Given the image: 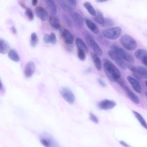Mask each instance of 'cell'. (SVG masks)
<instances>
[{"label":"cell","instance_id":"22","mask_svg":"<svg viewBox=\"0 0 147 147\" xmlns=\"http://www.w3.org/2000/svg\"><path fill=\"white\" fill-rule=\"evenodd\" d=\"M9 48L7 43L3 39L0 38V53L6 54L8 51Z\"/></svg>","mask_w":147,"mask_h":147},{"label":"cell","instance_id":"1","mask_svg":"<svg viewBox=\"0 0 147 147\" xmlns=\"http://www.w3.org/2000/svg\"><path fill=\"white\" fill-rule=\"evenodd\" d=\"M104 71L107 77L112 82H115L121 78V74L116 67L107 59L103 60Z\"/></svg>","mask_w":147,"mask_h":147},{"label":"cell","instance_id":"14","mask_svg":"<svg viewBox=\"0 0 147 147\" xmlns=\"http://www.w3.org/2000/svg\"><path fill=\"white\" fill-rule=\"evenodd\" d=\"M36 13L37 16L42 21H46L48 18L49 15L47 11L42 6L37 7L36 8Z\"/></svg>","mask_w":147,"mask_h":147},{"label":"cell","instance_id":"12","mask_svg":"<svg viewBox=\"0 0 147 147\" xmlns=\"http://www.w3.org/2000/svg\"><path fill=\"white\" fill-rule=\"evenodd\" d=\"M69 14L74 21L78 26H83L84 21L81 15L77 12L71 10L69 12Z\"/></svg>","mask_w":147,"mask_h":147},{"label":"cell","instance_id":"26","mask_svg":"<svg viewBox=\"0 0 147 147\" xmlns=\"http://www.w3.org/2000/svg\"><path fill=\"white\" fill-rule=\"evenodd\" d=\"M8 56L12 60L18 62L20 59L19 56L17 52L14 49L10 50L8 53Z\"/></svg>","mask_w":147,"mask_h":147},{"label":"cell","instance_id":"13","mask_svg":"<svg viewBox=\"0 0 147 147\" xmlns=\"http://www.w3.org/2000/svg\"><path fill=\"white\" fill-rule=\"evenodd\" d=\"M127 79L133 90L136 92L140 94L142 92V88L139 82L129 76L127 77Z\"/></svg>","mask_w":147,"mask_h":147},{"label":"cell","instance_id":"29","mask_svg":"<svg viewBox=\"0 0 147 147\" xmlns=\"http://www.w3.org/2000/svg\"><path fill=\"white\" fill-rule=\"evenodd\" d=\"M114 24L113 20L109 18H104L103 23L102 26L104 27H109L113 26Z\"/></svg>","mask_w":147,"mask_h":147},{"label":"cell","instance_id":"23","mask_svg":"<svg viewBox=\"0 0 147 147\" xmlns=\"http://www.w3.org/2000/svg\"><path fill=\"white\" fill-rule=\"evenodd\" d=\"M134 56L137 59L141 61L144 57L147 56V51L144 49H139L135 52Z\"/></svg>","mask_w":147,"mask_h":147},{"label":"cell","instance_id":"27","mask_svg":"<svg viewBox=\"0 0 147 147\" xmlns=\"http://www.w3.org/2000/svg\"><path fill=\"white\" fill-rule=\"evenodd\" d=\"M83 5L90 14L93 16H95L96 11L90 2H85L83 3Z\"/></svg>","mask_w":147,"mask_h":147},{"label":"cell","instance_id":"15","mask_svg":"<svg viewBox=\"0 0 147 147\" xmlns=\"http://www.w3.org/2000/svg\"><path fill=\"white\" fill-rule=\"evenodd\" d=\"M62 35L65 42L67 44L71 45L73 43L74 37L68 30L66 29H64L62 32Z\"/></svg>","mask_w":147,"mask_h":147},{"label":"cell","instance_id":"6","mask_svg":"<svg viewBox=\"0 0 147 147\" xmlns=\"http://www.w3.org/2000/svg\"><path fill=\"white\" fill-rule=\"evenodd\" d=\"M85 39L87 44L93 51L94 53L98 56L102 55V50L91 35L89 34L86 35Z\"/></svg>","mask_w":147,"mask_h":147},{"label":"cell","instance_id":"40","mask_svg":"<svg viewBox=\"0 0 147 147\" xmlns=\"http://www.w3.org/2000/svg\"><path fill=\"white\" fill-rule=\"evenodd\" d=\"M123 146L125 147H131L123 141H121L119 142Z\"/></svg>","mask_w":147,"mask_h":147},{"label":"cell","instance_id":"39","mask_svg":"<svg viewBox=\"0 0 147 147\" xmlns=\"http://www.w3.org/2000/svg\"><path fill=\"white\" fill-rule=\"evenodd\" d=\"M97 81L99 84L103 87H105L106 86L105 83L101 79L98 78L97 79Z\"/></svg>","mask_w":147,"mask_h":147},{"label":"cell","instance_id":"28","mask_svg":"<svg viewBox=\"0 0 147 147\" xmlns=\"http://www.w3.org/2000/svg\"><path fill=\"white\" fill-rule=\"evenodd\" d=\"M135 71L141 75L143 77H144L146 79L147 78V68L145 67L142 66H137L136 67Z\"/></svg>","mask_w":147,"mask_h":147},{"label":"cell","instance_id":"16","mask_svg":"<svg viewBox=\"0 0 147 147\" xmlns=\"http://www.w3.org/2000/svg\"><path fill=\"white\" fill-rule=\"evenodd\" d=\"M49 23L53 28L61 31V27L59 20L55 15L51 16L49 19Z\"/></svg>","mask_w":147,"mask_h":147},{"label":"cell","instance_id":"3","mask_svg":"<svg viewBox=\"0 0 147 147\" xmlns=\"http://www.w3.org/2000/svg\"><path fill=\"white\" fill-rule=\"evenodd\" d=\"M110 48L126 61L130 63L134 62L135 59L133 56L122 48L115 45H112Z\"/></svg>","mask_w":147,"mask_h":147},{"label":"cell","instance_id":"49","mask_svg":"<svg viewBox=\"0 0 147 147\" xmlns=\"http://www.w3.org/2000/svg\"><path fill=\"white\" fill-rule=\"evenodd\" d=\"M145 93L146 94V96H147V92H145Z\"/></svg>","mask_w":147,"mask_h":147},{"label":"cell","instance_id":"31","mask_svg":"<svg viewBox=\"0 0 147 147\" xmlns=\"http://www.w3.org/2000/svg\"><path fill=\"white\" fill-rule=\"evenodd\" d=\"M77 55L79 59L80 60L83 61L85 59V53L83 50L78 49Z\"/></svg>","mask_w":147,"mask_h":147},{"label":"cell","instance_id":"38","mask_svg":"<svg viewBox=\"0 0 147 147\" xmlns=\"http://www.w3.org/2000/svg\"><path fill=\"white\" fill-rule=\"evenodd\" d=\"M142 64L146 67L147 66V56L144 57L141 61Z\"/></svg>","mask_w":147,"mask_h":147},{"label":"cell","instance_id":"30","mask_svg":"<svg viewBox=\"0 0 147 147\" xmlns=\"http://www.w3.org/2000/svg\"><path fill=\"white\" fill-rule=\"evenodd\" d=\"M38 42V38L35 32H33L31 36L30 43L31 45L33 47H35L37 45Z\"/></svg>","mask_w":147,"mask_h":147},{"label":"cell","instance_id":"36","mask_svg":"<svg viewBox=\"0 0 147 147\" xmlns=\"http://www.w3.org/2000/svg\"><path fill=\"white\" fill-rule=\"evenodd\" d=\"M115 82H117L123 88H124L125 86L124 81L121 78L117 79Z\"/></svg>","mask_w":147,"mask_h":147},{"label":"cell","instance_id":"20","mask_svg":"<svg viewBox=\"0 0 147 147\" xmlns=\"http://www.w3.org/2000/svg\"><path fill=\"white\" fill-rule=\"evenodd\" d=\"M76 44L78 49H81L87 53L88 52V48L83 40L80 38H77L76 40Z\"/></svg>","mask_w":147,"mask_h":147},{"label":"cell","instance_id":"24","mask_svg":"<svg viewBox=\"0 0 147 147\" xmlns=\"http://www.w3.org/2000/svg\"><path fill=\"white\" fill-rule=\"evenodd\" d=\"M94 21L98 24L102 25L104 22V18L102 13L100 10L96 11L95 16L94 18Z\"/></svg>","mask_w":147,"mask_h":147},{"label":"cell","instance_id":"37","mask_svg":"<svg viewBox=\"0 0 147 147\" xmlns=\"http://www.w3.org/2000/svg\"><path fill=\"white\" fill-rule=\"evenodd\" d=\"M132 73L134 76L138 79L141 80L143 78V77L141 75L136 71L132 72Z\"/></svg>","mask_w":147,"mask_h":147},{"label":"cell","instance_id":"10","mask_svg":"<svg viewBox=\"0 0 147 147\" xmlns=\"http://www.w3.org/2000/svg\"><path fill=\"white\" fill-rule=\"evenodd\" d=\"M116 105V103L115 101L108 99L103 100L98 104V107L99 109L104 110L112 109Z\"/></svg>","mask_w":147,"mask_h":147},{"label":"cell","instance_id":"19","mask_svg":"<svg viewBox=\"0 0 147 147\" xmlns=\"http://www.w3.org/2000/svg\"><path fill=\"white\" fill-rule=\"evenodd\" d=\"M91 56L96 68L98 71H100L102 68V65L99 57L94 53H91Z\"/></svg>","mask_w":147,"mask_h":147},{"label":"cell","instance_id":"41","mask_svg":"<svg viewBox=\"0 0 147 147\" xmlns=\"http://www.w3.org/2000/svg\"><path fill=\"white\" fill-rule=\"evenodd\" d=\"M11 30L12 32L14 34H16L17 33V31L15 28L14 26L11 27Z\"/></svg>","mask_w":147,"mask_h":147},{"label":"cell","instance_id":"46","mask_svg":"<svg viewBox=\"0 0 147 147\" xmlns=\"http://www.w3.org/2000/svg\"><path fill=\"white\" fill-rule=\"evenodd\" d=\"M3 89V85L0 80V90H1Z\"/></svg>","mask_w":147,"mask_h":147},{"label":"cell","instance_id":"4","mask_svg":"<svg viewBox=\"0 0 147 147\" xmlns=\"http://www.w3.org/2000/svg\"><path fill=\"white\" fill-rule=\"evenodd\" d=\"M119 41L123 47L128 50L133 51L137 47L136 41L130 36L127 34L122 36L120 39Z\"/></svg>","mask_w":147,"mask_h":147},{"label":"cell","instance_id":"11","mask_svg":"<svg viewBox=\"0 0 147 147\" xmlns=\"http://www.w3.org/2000/svg\"><path fill=\"white\" fill-rule=\"evenodd\" d=\"M35 65L34 62L32 61L28 62L26 65L24 70V74L27 78L31 77L35 72Z\"/></svg>","mask_w":147,"mask_h":147},{"label":"cell","instance_id":"43","mask_svg":"<svg viewBox=\"0 0 147 147\" xmlns=\"http://www.w3.org/2000/svg\"><path fill=\"white\" fill-rule=\"evenodd\" d=\"M38 3L37 0H33L32 1V5L33 6H36Z\"/></svg>","mask_w":147,"mask_h":147},{"label":"cell","instance_id":"7","mask_svg":"<svg viewBox=\"0 0 147 147\" xmlns=\"http://www.w3.org/2000/svg\"><path fill=\"white\" fill-rule=\"evenodd\" d=\"M60 93L62 97L67 102L70 104L74 103L75 96L70 89L66 87H62L60 90Z\"/></svg>","mask_w":147,"mask_h":147},{"label":"cell","instance_id":"5","mask_svg":"<svg viewBox=\"0 0 147 147\" xmlns=\"http://www.w3.org/2000/svg\"><path fill=\"white\" fill-rule=\"evenodd\" d=\"M103 36L109 39L114 40L117 38L121 33V29L119 26L109 27L102 31Z\"/></svg>","mask_w":147,"mask_h":147},{"label":"cell","instance_id":"45","mask_svg":"<svg viewBox=\"0 0 147 147\" xmlns=\"http://www.w3.org/2000/svg\"><path fill=\"white\" fill-rule=\"evenodd\" d=\"M19 4L21 6V7H22L23 8L26 9L27 7L23 3H22L21 2H19Z\"/></svg>","mask_w":147,"mask_h":147},{"label":"cell","instance_id":"34","mask_svg":"<svg viewBox=\"0 0 147 147\" xmlns=\"http://www.w3.org/2000/svg\"><path fill=\"white\" fill-rule=\"evenodd\" d=\"M89 118L90 120L93 122L97 123H98V119L97 117L94 114L90 113Z\"/></svg>","mask_w":147,"mask_h":147},{"label":"cell","instance_id":"32","mask_svg":"<svg viewBox=\"0 0 147 147\" xmlns=\"http://www.w3.org/2000/svg\"><path fill=\"white\" fill-rule=\"evenodd\" d=\"M25 14L30 20H32L34 18L33 13L30 9L27 7L26 9Z\"/></svg>","mask_w":147,"mask_h":147},{"label":"cell","instance_id":"48","mask_svg":"<svg viewBox=\"0 0 147 147\" xmlns=\"http://www.w3.org/2000/svg\"><path fill=\"white\" fill-rule=\"evenodd\" d=\"M145 83L146 84V86H147V81H145Z\"/></svg>","mask_w":147,"mask_h":147},{"label":"cell","instance_id":"35","mask_svg":"<svg viewBox=\"0 0 147 147\" xmlns=\"http://www.w3.org/2000/svg\"><path fill=\"white\" fill-rule=\"evenodd\" d=\"M43 40L44 42L46 44L50 43V35L48 34H45L43 36Z\"/></svg>","mask_w":147,"mask_h":147},{"label":"cell","instance_id":"18","mask_svg":"<svg viewBox=\"0 0 147 147\" xmlns=\"http://www.w3.org/2000/svg\"><path fill=\"white\" fill-rule=\"evenodd\" d=\"M86 24L88 28L94 34H97L99 33V30L96 25L88 18L85 19Z\"/></svg>","mask_w":147,"mask_h":147},{"label":"cell","instance_id":"33","mask_svg":"<svg viewBox=\"0 0 147 147\" xmlns=\"http://www.w3.org/2000/svg\"><path fill=\"white\" fill-rule=\"evenodd\" d=\"M50 43L53 44L56 43L57 41V38L55 34L54 33H51L50 35Z\"/></svg>","mask_w":147,"mask_h":147},{"label":"cell","instance_id":"8","mask_svg":"<svg viewBox=\"0 0 147 147\" xmlns=\"http://www.w3.org/2000/svg\"><path fill=\"white\" fill-rule=\"evenodd\" d=\"M58 1L62 8L67 12L72 10L76 6L77 2L75 0H60Z\"/></svg>","mask_w":147,"mask_h":147},{"label":"cell","instance_id":"42","mask_svg":"<svg viewBox=\"0 0 147 147\" xmlns=\"http://www.w3.org/2000/svg\"><path fill=\"white\" fill-rule=\"evenodd\" d=\"M92 71V69L91 68L89 67L85 71V73H90Z\"/></svg>","mask_w":147,"mask_h":147},{"label":"cell","instance_id":"47","mask_svg":"<svg viewBox=\"0 0 147 147\" xmlns=\"http://www.w3.org/2000/svg\"><path fill=\"white\" fill-rule=\"evenodd\" d=\"M107 1L105 0H97L96 1L98 2H102Z\"/></svg>","mask_w":147,"mask_h":147},{"label":"cell","instance_id":"44","mask_svg":"<svg viewBox=\"0 0 147 147\" xmlns=\"http://www.w3.org/2000/svg\"><path fill=\"white\" fill-rule=\"evenodd\" d=\"M68 46H67V49L68 51H69L70 52L72 50V47L70 45H68Z\"/></svg>","mask_w":147,"mask_h":147},{"label":"cell","instance_id":"17","mask_svg":"<svg viewBox=\"0 0 147 147\" xmlns=\"http://www.w3.org/2000/svg\"><path fill=\"white\" fill-rule=\"evenodd\" d=\"M123 89L131 100L136 104L140 103L139 99L138 97L127 86L125 85Z\"/></svg>","mask_w":147,"mask_h":147},{"label":"cell","instance_id":"21","mask_svg":"<svg viewBox=\"0 0 147 147\" xmlns=\"http://www.w3.org/2000/svg\"><path fill=\"white\" fill-rule=\"evenodd\" d=\"M45 1L46 5L49 9L51 13L53 15L56 14L57 10V6L54 1L51 0H46Z\"/></svg>","mask_w":147,"mask_h":147},{"label":"cell","instance_id":"9","mask_svg":"<svg viewBox=\"0 0 147 147\" xmlns=\"http://www.w3.org/2000/svg\"><path fill=\"white\" fill-rule=\"evenodd\" d=\"M107 53L109 57L118 65L124 70L127 69V66L121 58L112 50H109Z\"/></svg>","mask_w":147,"mask_h":147},{"label":"cell","instance_id":"25","mask_svg":"<svg viewBox=\"0 0 147 147\" xmlns=\"http://www.w3.org/2000/svg\"><path fill=\"white\" fill-rule=\"evenodd\" d=\"M132 112L141 125L144 128L147 129L146 123L142 116L140 114L135 111H133Z\"/></svg>","mask_w":147,"mask_h":147},{"label":"cell","instance_id":"2","mask_svg":"<svg viewBox=\"0 0 147 147\" xmlns=\"http://www.w3.org/2000/svg\"><path fill=\"white\" fill-rule=\"evenodd\" d=\"M39 138L40 143L45 147H61L55 139L47 132L42 133Z\"/></svg>","mask_w":147,"mask_h":147}]
</instances>
